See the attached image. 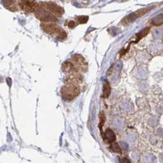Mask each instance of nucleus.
I'll list each match as a JSON object with an SVG mask.
<instances>
[{
	"mask_svg": "<svg viewBox=\"0 0 163 163\" xmlns=\"http://www.w3.org/2000/svg\"><path fill=\"white\" fill-rule=\"evenodd\" d=\"M40 26L47 35L55 37L58 41H64L67 37V33L56 23H44Z\"/></svg>",
	"mask_w": 163,
	"mask_h": 163,
	"instance_id": "1",
	"label": "nucleus"
},
{
	"mask_svg": "<svg viewBox=\"0 0 163 163\" xmlns=\"http://www.w3.org/2000/svg\"><path fill=\"white\" fill-rule=\"evenodd\" d=\"M61 92L64 100L71 101L78 96L80 93V88L78 84L67 83L62 87Z\"/></svg>",
	"mask_w": 163,
	"mask_h": 163,
	"instance_id": "2",
	"label": "nucleus"
},
{
	"mask_svg": "<svg viewBox=\"0 0 163 163\" xmlns=\"http://www.w3.org/2000/svg\"><path fill=\"white\" fill-rule=\"evenodd\" d=\"M153 8H155V6H150L143 9H141L139 10L134 12L133 13H131L129 14V15L124 17L122 19L121 23L123 25H129V23H131V22L136 20L138 18L145 15V14L152 10Z\"/></svg>",
	"mask_w": 163,
	"mask_h": 163,
	"instance_id": "3",
	"label": "nucleus"
},
{
	"mask_svg": "<svg viewBox=\"0 0 163 163\" xmlns=\"http://www.w3.org/2000/svg\"><path fill=\"white\" fill-rule=\"evenodd\" d=\"M39 5L40 7L53 14L56 17H61L64 13V8L53 2H40Z\"/></svg>",
	"mask_w": 163,
	"mask_h": 163,
	"instance_id": "4",
	"label": "nucleus"
},
{
	"mask_svg": "<svg viewBox=\"0 0 163 163\" xmlns=\"http://www.w3.org/2000/svg\"><path fill=\"white\" fill-rule=\"evenodd\" d=\"M71 62L72 63L76 73L79 71L86 72L88 68V63L83 56L79 54H75L71 58Z\"/></svg>",
	"mask_w": 163,
	"mask_h": 163,
	"instance_id": "5",
	"label": "nucleus"
},
{
	"mask_svg": "<svg viewBox=\"0 0 163 163\" xmlns=\"http://www.w3.org/2000/svg\"><path fill=\"white\" fill-rule=\"evenodd\" d=\"M34 14L39 20L44 23H56L57 22V17L41 7L38 9Z\"/></svg>",
	"mask_w": 163,
	"mask_h": 163,
	"instance_id": "6",
	"label": "nucleus"
},
{
	"mask_svg": "<svg viewBox=\"0 0 163 163\" xmlns=\"http://www.w3.org/2000/svg\"><path fill=\"white\" fill-rule=\"evenodd\" d=\"M18 3L22 10L28 12L35 13L40 7L36 0H18Z\"/></svg>",
	"mask_w": 163,
	"mask_h": 163,
	"instance_id": "7",
	"label": "nucleus"
},
{
	"mask_svg": "<svg viewBox=\"0 0 163 163\" xmlns=\"http://www.w3.org/2000/svg\"><path fill=\"white\" fill-rule=\"evenodd\" d=\"M102 137L104 141L108 143H111L114 141L116 140V135H115L114 132L111 130V129H108L105 131L104 133H103Z\"/></svg>",
	"mask_w": 163,
	"mask_h": 163,
	"instance_id": "8",
	"label": "nucleus"
},
{
	"mask_svg": "<svg viewBox=\"0 0 163 163\" xmlns=\"http://www.w3.org/2000/svg\"><path fill=\"white\" fill-rule=\"evenodd\" d=\"M62 71L65 73H78L74 68V66L71 63L70 60H68L65 61L62 65Z\"/></svg>",
	"mask_w": 163,
	"mask_h": 163,
	"instance_id": "9",
	"label": "nucleus"
},
{
	"mask_svg": "<svg viewBox=\"0 0 163 163\" xmlns=\"http://www.w3.org/2000/svg\"><path fill=\"white\" fill-rule=\"evenodd\" d=\"M3 5L8 10L11 11H16L17 7L15 0H2Z\"/></svg>",
	"mask_w": 163,
	"mask_h": 163,
	"instance_id": "10",
	"label": "nucleus"
},
{
	"mask_svg": "<svg viewBox=\"0 0 163 163\" xmlns=\"http://www.w3.org/2000/svg\"><path fill=\"white\" fill-rule=\"evenodd\" d=\"M111 86H110L109 82L107 80H105L103 84L102 97L103 98H108L110 94H111Z\"/></svg>",
	"mask_w": 163,
	"mask_h": 163,
	"instance_id": "11",
	"label": "nucleus"
},
{
	"mask_svg": "<svg viewBox=\"0 0 163 163\" xmlns=\"http://www.w3.org/2000/svg\"><path fill=\"white\" fill-rule=\"evenodd\" d=\"M142 163H156V158L151 153H147L142 157Z\"/></svg>",
	"mask_w": 163,
	"mask_h": 163,
	"instance_id": "12",
	"label": "nucleus"
},
{
	"mask_svg": "<svg viewBox=\"0 0 163 163\" xmlns=\"http://www.w3.org/2000/svg\"><path fill=\"white\" fill-rule=\"evenodd\" d=\"M152 23L153 25L159 26L163 24V14H160L153 19Z\"/></svg>",
	"mask_w": 163,
	"mask_h": 163,
	"instance_id": "13",
	"label": "nucleus"
},
{
	"mask_svg": "<svg viewBox=\"0 0 163 163\" xmlns=\"http://www.w3.org/2000/svg\"><path fill=\"white\" fill-rule=\"evenodd\" d=\"M149 30H150V28H145V29H143V30L140 31L139 33H137L136 42H138L140 39H141L142 37H145L148 34V31H149Z\"/></svg>",
	"mask_w": 163,
	"mask_h": 163,
	"instance_id": "14",
	"label": "nucleus"
},
{
	"mask_svg": "<svg viewBox=\"0 0 163 163\" xmlns=\"http://www.w3.org/2000/svg\"><path fill=\"white\" fill-rule=\"evenodd\" d=\"M99 118H100V121H99V128L101 133L102 132V127L103 126V124L105 122V117L103 112H101L100 113V116H99Z\"/></svg>",
	"mask_w": 163,
	"mask_h": 163,
	"instance_id": "15",
	"label": "nucleus"
},
{
	"mask_svg": "<svg viewBox=\"0 0 163 163\" xmlns=\"http://www.w3.org/2000/svg\"><path fill=\"white\" fill-rule=\"evenodd\" d=\"M76 20L78 21L79 24H84L86 23L89 20V17L85 16H78L76 18Z\"/></svg>",
	"mask_w": 163,
	"mask_h": 163,
	"instance_id": "16",
	"label": "nucleus"
},
{
	"mask_svg": "<svg viewBox=\"0 0 163 163\" xmlns=\"http://www.w3.org/2000/svg\"><path fill=\"white\" fill-rule=\"evenodd\" d=\"M111 150L114 152L120 153H121V148H120L119 145L117 144V143H113L112 145H111Z\"/></svg>",
	"mask_w": 163,
	"mask_h": 163,
	"instance_id": "17",
	"label": "nucleus"
},
{
	"mask_svg": "<svg viewBox=\"0 0 163 163\" xmlns=\"http://www.w3.org/2000/svg\"><path fill=\"white\" fill-rule=\"evenodd\" d=\"M76 26V23H75L74 21L71 20V21L69 22V23H68V26H69L70 28H74Z\"/></svg>",
	"mask_w": 163,
	"mask_h": 163,
	"instance_id": "18",
	"label": "nucleus"
}]
</instances>
